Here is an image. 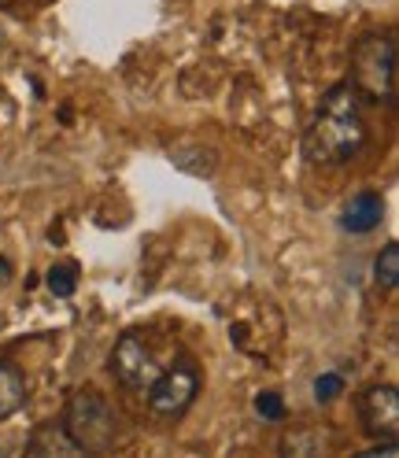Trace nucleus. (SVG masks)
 <instances>
[{
	"label": "nucleus",
	"instance_id": "f257e3e1",
	"mask_svg": "<svg viewBox=\"0 0 399 458\" xmlns=\"http://www.w3.org/2000/svg\"><path fill=\"white\" fill-rule=\"evenodd\" d=\"M366 145V123L352 81H336L322 93V104L303 133V156L315 166H344Z\"/></svg>",
	"mask_w": 399,
	"mask_h": 458
},
{
	"label": "nucleus",
	"instance_id": "f03ea898",
	"mask_svg": "<svg viewBox=\"0 0 399 458\" xmlns=\"http://www.w3.org/2000/svg\"><path fill=\"white\" fill-rule=\"evenodd\" d=\"M64 428L81 447V454H107L119 444V414L93 388H81L71 395L67 414H64Z\"/></svg>",
	"mask_w": 399,
	"mask_h": 458
},
{
	"label": "nucleus",
	"instance_id": "7ed1b4c3",
	"mask_svg": "<svg viewBox=\"0 0 399 458\" xmlns=\"http://www.w3.org/2000/svg\"><path fill=\"white\" fill-rule=\"evenodd\" d=\"M352 85L355 93L392 104L395 100V41L392 34H369L352 48Z\"/></svg>",
	"mask_w": 399,
	"mask_h": 458
},
{
	"label": "nucleus",
	"instance_id": "20e7f679",
	"mask_svg": "<svg viewBox=\"0 0 399 458\" xmlns=\"http://www.w3.org/2000/svg\"><path fill=\"white\" fill-rule=\"evenodd\" d=\"M145 392H149L152 414L174 421V418H182L196 403V395H200V369L189 359H178V362L163 366L156 374V381Z\"/></svg>",
	"mask_w": 399,
	"mask_h": 458
},
{
	"label": "nucleus",
	"instance_id": "39448f33",
	"mask_svg": "<svg viewBox=\"0 0 399 458\" xmlns=\"http://www.w3.org/2000/svg\"><path fill=\"white\" fill-rule=\"evenodd\" d=\"M159 359L152 352V344L140 336V333H126L115 348H111V374L123 388H133V392H145L156 374H159Z\"/></svg>",
	"mask_w": 399,
	"mask_h": 458
},
{
	"label": "nucleus",
	"instance_id": "423d86ee",
	"mask_svg": "<svg viewBox=\"0 0 399 458\" xmlns=\"http://www.w3.org/2000/svg\"><path fill=\"white\" fill-rule=\"evenodd\" d=\"M359 421L366 437L374 440H395L399 428V392L392 385H374L359 395Z\"/></svg>",
	"mask_w": 399,
	"mask_h": 458
},
{
	"label": "nucleus",
	"instance_id": "0eeeda50",
	"mask_svg": "<svg viewBox=\"0 0 399 458\" xmlns=\"http://www.w3.org/2000/svg\"><path fill=\"white\" fill-rule=\"evenodd\" d=\"M381 218H385L381 192L362 189V192H355L348 204H344V218H340V225H344L348 233H369V229L381 225Z\"/></svg>",
	"mask_w": 399,
	"mask_h": 458
},
{
	"label": "nucleus",
	"instance_id": "6e6552de",
	"mask_svg": "<svg viewBox=\"0 0 399 458\" xmlns=\"http://www.w3.org/2000/svg\"><path fill=\"white\" fill-rule=\"evenodd\" d=\"M26 454H81V447L71 440L64 421H45L26 440Z\"/></svg>",
	"mask_w": 399,
	"mask_h": 458
},
{
	"label": "nucleus",
	"instance_id": "1a4fd4ad",
	"mask_svg": "<svg viewBox=\"0 0 399 458\" xmlns=\"http://www.w3.org/2000/svg\"><path fill=\"white\" fill-rule=\"evenodd\" d=\"M26 403V374L15 362L0 359V421H8L12 414H19Z\"/></svg>",
	"mask_w": 399,
	"mask_h": 458
},
{
	"label": "nucleus",
	"instance_id": "9d476101",
	"mask_svg": "<svg viewBox=\"0 0 399 458\" xmlns=\"http://www.w3.org/2000/svg\"><path fill=\"white\" fill-rule=\"evenodd\" d=\"M48 289H52V296H60V300L74 296L78 293V263H55L48 270Z\"/></svg>",
	"mask_w": 399,
	"mask_h": 458
},
{
	"label": "nucleus",
	"instance_id": "9b49d317",
	"mask_svg": "<svg viewBox=\"0 0 399 458\" xmlns=\"http://www.w3.org/2000/svg\"><path fill=\"white\" fill-rule=\"evenodd\" d=\"M374 277H378L381 289H395V281H399V244H385V251L378 255Z\"/></svg>",
	"mask_w": 399,
	"mask_h": 458
},
{
	"label": "nucleus",
	"instance_id": "f8f14e48",
	"mask_svg": "<svg viewBox=\"0 0 399 458\" xmlns=\"http://www.w3.org/2000/svg\"><path fill=\"white\" fill-rule=\"evenodd\" d=\"M255 414L267 418V421H281L284 418V399L277 392H259L255 395Z\"/></svg>",
	"mask_w": 399,
	"mask_h": 458
},
{
	"label": "nucleus",
	"instance_id": "ddd939ff",
	"mask_svg": "<svg viewBox=\"0 0 399 458\" xmlns=\"http://www.w3.org/2000/svg\"><path fill=\"white\" fill-rule=\"evenodd\" d=\"M336 395H344V377H340V374L315 377V399H318V403H333Z\"/></svg>",
	"mask_w": 399,
	"mask_h": 458
},
{
	"label": "nucleus",
	"instance_id": "4468645a",
	"mask_svg": "<svg viewBox=\"0 0 399 458\" xmlns=\"http://www.w3.org/2000/svg\"><path fill=\"white\" fill-rule=\"evenodd\" d=\"M399 454V447H395V440H378L369 451H362V458H395Z\"/></svg>",
	"mask_w": 399,
	"mask_h": 458
},
{
	"label": "nucleus",
	"instance_id": "2eb2a0df",
	"mask_svg": "<svg viewBox=\"0 0 399 458\" xmlns=\"http://www.w3.org/2000/svg\"><path fill=\"white\" fill-rule=\"evenodd\" d=\"M12 274H15V267H12V259H8V255H0V289H4V284L12 281Z\"/></svg>",
	"mask_w": 399,
	"mask_h": 458
},
{
	"label": "nucleus",
	"instance_id": "dca6fc26",
	"mask_svg": "<svg viewBox=\"0 0 399 458\" xmlns=\"http://www.w3.org/2000/svg\"><path fill=\"white\" fill-rule=\"evenodd\" d=\"M0 4H12V0H0Z\"/></svg>",
	"mask_w": 399,
	"mask_h": 458
}]
</instances>
